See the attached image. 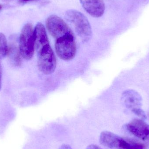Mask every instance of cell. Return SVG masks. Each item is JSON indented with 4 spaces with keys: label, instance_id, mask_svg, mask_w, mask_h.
Segmentation results:
<instances>
[{
    "label": "cell",
    "instance_id": "1",
    "mask_svg": "<svg viewBox=\"0 0 149 149\" xmlns=\"http://www.w3.org/2000/svg\"><path fill=\"white\" fill-rule=\"evenodd\" d=\"M49 33L55 40V49L59 58L64 61L72 60L76 53L74 34L63 19L56 15L50 16L46 20Z\"/></svg>",
    "mask_w": 149,
    "mask_h": 149
},
{
    "label": "cell",
    "instance_id": "2",
    "mask_svg": "<svg viewBox=\"0 0 149 149\" xmlns=\"http://www.w3.org/2000/svg\"><path fill=\"white\" fill-rule=\"evenodd\" d=\"M34 38L38 69L44 74H52L56 67V59L50 45L45 27L42 23H38L36 25Z\"/></svg>",
    "mask_w": 149,
    "mask_h": 149
},
{
    "label": "cell",
    "instance_id": "3",
    "mask_svg": "<svg viewBox=\"0 0 149 149\" xmlns=\"http://www.w3.org/2000/svg\"><path fill=\"white\" fill-rule=\"evenodd\" d=\"M65 18L74 28L78 36L83 40H88L92 35V29L87 18L81 12L75 10H67Z\"/></svg>",
    "mask_w": 149,
    "mask_h": 149
},
{
    "label": "cell",
    "instance_id": "4",
    "mask_svg": "<svg viewBox=\"0 0 149 149\" xmlns=\"http://www.w3.org/2000/svg\"><path fill=\"white\" fill-rule=\"evenodd\" d=\"M19 48L22 57L26 60H30L34 56L35 48L34 29L32 24H25L19 37Z\"/></svg>",
    "mask_w": 149,
    "mask_h": 149
},
{
    "label": "cell",
    "instance_id": "5",
    "mask_svg": "<svg viewBox=\"0 0 149 149\" xmlns=\"http://www.w3.org/2000/svg\"><path fill=\"white\" fill-rule=\"evenodd\" d=\"M126 128L133 135L149 142V125L142 120L134 119L127 124Z\"/></svg>",
    "mask_w": 149,
    "mask_h": 149
},
{
    "label": "cell",
    "instance_id": "6",
    "mask_svg": "<svg viewBox=\"0 0 149 149\" xmlns=\"http://www.w3.org/2000/svg\"><path fill=\"white\" fill-rule=\"evenodd\" d=\"M83 8L90 15L100 17L104 14L105 5L103 0H79Z\"/></svg>",
    "mask_w": 149,
    "mask_h": 149
},
{
    "label": "cell",
    "instance_id": "7",
    "mask_svg": "<svg viewBox=\"0 0 149 149\" xmlns=\"http://www.w3.org/2000/svg\"><path fill=\"white\" fill-rule=\"evenodd\" d=\"M122 100L125 105L131 109L140 108L142 104L141 97L134 90H127L123 92Z\"/></svg>",
    "mask_w": 149,
    "mask_h": 149
},
{
    "label": "cell",
    "instance_id": "8",
    "mask_svg": "<svg viewBox=\"0 0 149 149\" xmlns=\"http://www.w3.org/2000/svg\"><path fill=\"white\" fill-rule=\"evenodd\" d=\"M121 137L111 132L102 131L100 136V142L104 147L110 149H117Z\"/></svg>",
    "mask_w": 149,
    "mask_h": 149
},
{
    "label": "cell",
    "instance_id": "9",
    "mask_svg": "<svg viewBox=\"0 0 149 149\" xmlns=\"http://www.w3.org/2000/svg\"><path fill=\"white\" fill-rule=\"evenodd\" d=\"M8 55L10 63L15 66L21 65V56L19 50V45L15 42L10 43L8 45Z\"/></svg>",
    "mask_w": 149,
    "mask_h": 149
},
{
    "label": "cell",
    "instance_id": "10",
    "mask_svg": "<svg viewBox=\"0 0 149 149\" xmlns=\"http://www.w3.org/2000/svg\"><path fill=\"white\" fill-rule=\"evenodd\" d=\"M145 145L134 140L120 137L117 149H145Z\"/></svg>",
    "mask_w": 149,
    "mask_h": 149
},
{
    "label": "cell",
    "instance_id": "11",
    "mask_svg": "<svg viewBox=\"0 0 149 149\" xmlns=\"http://www.w3.org/2000/svg\"><path fill=\"white\" fill-rule=\"evenodd\" d=\"M8 45L5 36L0 33V59L4 58L8 55Z\"/></svg>",
    "mask_w": 149,
    "mask_h": 149
},
{
    "label": "cell",
    "instance_id": "12",
    "mask_svg": "<svg viewBox=\"0 0 149 149\" xmlns=\"http://www.w3.org/2000/svg\"><path fill=\"white\" fill-rule=\"evenodd\" d=\"M132 112H134L136 115L138 116L139 117H141L143 119H145L146 118V116L145 113L143 110H142L140 108L133 109H132Z\"/></svg>",
    "mask_w": 149,
    "mask_h": 149
},
{
    "label": "cell",
    "instance_id": "13",
    "mask_svg": "<svg viewBox=\"0 0 149 149\" xmlns=\"http://www.w3.org/2000/svg\"><path fill=\"white\" fill-rule=\"evenodd\" d=\"M86 149H102L99 146H97L96 145H95V144H91V145H88V147H87Z\"/></svg>",
    "mask_w": 149,
    "mask_h": 149
},
{
    "label": "cell",
    "instance_id": "14",
    "mask_svg": "<svg viewBox=\"0 0 149 149\" xmlns=\"http://www.w3.org/2000/svg\"><path fill=\"white\" fill-rule=\"evenodd\" d=\"M59 149H72V147L68 144H64L60 147Z\"/></svg>",
    "mask_w": 149,
    "mask_h": 149
},
{
    "label": "cell",
    "instance_id": "15",
    "mask_svg": "<svg viewBox=\"0 0 149 149\" xmlns=\"http://www.w3.org/2000/svg\"><path fill=\"white\" fill-rule=\"evenodd\" d=\"M2 67L1 65V63H0V90L1 88L2 85Z\"/></svg>",
    "mask_w": 149,
    "mask_h": 149
},
{
    "label": "cell",
    "instance_id": "16",
    "mask_svg": "<svg viewBox=\"0 0 149 149\" xmlns=\"http://www.w3.org/2000/svg\"><path fill=\"white\" fill-rule=\"evenodd\" d=\"M21 1H32V0H21Z\"/></svg>",
    "mask_w": 149,
    "mask_h": 149
},
{
    "label": "cell",
    "instance_id": "17",
    "mask_svg": "<svg viewBox=\"0 0 149 149\" xmlns=\"http://www.w3.org/2000/svg\"><path fill=\"white\" fill-rule=\"evenodd\" d=\"M1 5H0V9H1Z\"/></svg>",
    "mask_w": 149,
    "mask_h": 149
}]
</instances>
